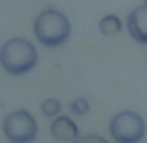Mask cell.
<instances>
[{
  "label": "cell",
  "instance_id": "1",
  "mask_svg": "<svg viewBox=\"0 0 147 143\" xmlns=\"http://www.w3.org/2000/svg\"><path fill=\"white\" fill-rule=\"evenodd\" d=\"M37 50L24 37H13L0 47V65L11 76L28 75L37 65Z\"/></svg>",
  "mask_w": 147,
  "mask_h": 143
},
{
  "label": "cell",
  "instance_id": "2",
  "mask_svg": "<svg viewBox=\"0 0 147 143\" xmlns=\"http://www.w3.org/2000/svg\"><path fill=\"white\" fill-rule=\"evenodd\" d=\"M34 34L36 39L47 48H58L71 37V22L61 11L43 9L34 21Z\"/></svg>",
  "mask_w": 147,
  "mask_h": 143
},
{
  "label": "cell",
  "instance_id": "3",
  "mask_svg": "<svg viewBox=\"0 0 147 143\" xmlns=\"http://www.w3.org/2000/svg\"><path fill=\"white\" fill-rule=\"evenodd\" d=\"M110 134L115 143H140L145 138V121L138 111H119L110 121Z\"/></svg>",
  "mask_w": 147,
  "mask_h": 143
},
{
  "label": "cell",
  "instance_id": "4",
  "mask_svg": "<svg viewBox=\"0 0 147 143\" xmlns=\"http://www.w3.org/2000/svg\"><path fill=\"white\" fill-rule=\"evenodd\" d=\"M2 132L9 143H32L37 138V121L28 110H15L4 117Z\"/></svg>",
  "mask_w": 147,
  "mask_h": 143
},
{
  "label": "cell",
  "instance_id": "5",
  "mask_svg": "<svg viewBox=\"0 0 147 143\" xmlns=\"http://www.w3.org/2000/svg\"><path fill=\"white\" fill-rule=\"evenodd\" d=\"M127 28H129L130 37L136 43L147 45V6L145 4L129 13V17H127Z\"/></svg>",
  "mask_w": 147,
  "mask_h": 143
},
{
  "label": "cell",
  "instance_id": "6",
  "mask_svg": "<svg viewBox=\"0 0 147 143\" xmlns=\"http://www.w3.org/2000/svg\"><path fill=\"white\" fill-rule=\"evenodd\" d=\"M50 134L60 141H75L78 138V126L67 115H58L50 123Z\"/></svg>",
  "mask_w": 147,
  "mask_h": 143
},
{
  "label": "cell",
  "instance_id": "7",
  "mask_svg": "<svg viewBox=\"0 0 147 143\" xmlns=\"http://www.w3.org/2000/svg\"><path fill=\"white\" fill-rule=\"evenodd\" d=\"M121 19L117 17V15H106L104 19H100L99 22V30L102 36H115V34L121 32Z\"/></svg>",
  "mask_w": 147,
  "mask_h": 143
},
{
  "label": "cell",
  "instance_id": "8",
  "mask_svg": "<svg viewBox=\"0 0 147 143\" xmlns=\"http://www.w3.org/2000/svg\"><path fill=\"white\" fill-rule=\"evenodd\" d=\"M41 111H43L45 117L56 119L58 115H60V111H61L60 100H58V99H45L43 102H41Z\"/></svg>",
  "mask_w": 147,
  "mask_h": 143
},
{
  "label": "cell",
  "instance_id": "9",
  "mask_svg": "<svg viewBox=\"0 0 147 143\" xmlns=\"http://www.w3.org/2000/svg\"><path fill=\"white\" fill-rule=\"evenodd\" d=\"M69 108H71V113L82 117V115H86L88 111H90V102H88L84 97H78V99H75L71 104H69Z\"/></svg>",
  "mask_w": 147,
  "mask_h": 143
},
{
  "label": "cell",
  "instance_id": "10",
  "mask_svg": "<svg viewBox=\"0 0 147 143\" xmlns=\"http://www.w3.org/2000/svg\"><path fill=\"white\" fill-rule=\"evenodd\" d=\"M73 143H110V141L104 140L102 136H97V134H88V136H78Z\"/></svg>",
  "mask_w": 147,
  "mask_h": 143
},
{
  "label": "cell",
  "instance_id": "11",
  "mask_svg": "<svg viewBox=\"0 0 147 143\" xmlns=\"http://www.w3.org/2000/svg\"><path fill=\"white\" fill-rule=\"evenodd\" d=\"M144 2H145V6H147V0H144Z\"/></svg>",
  "mask_w": 147,
  "mask_h": 143
}]
</instances>
